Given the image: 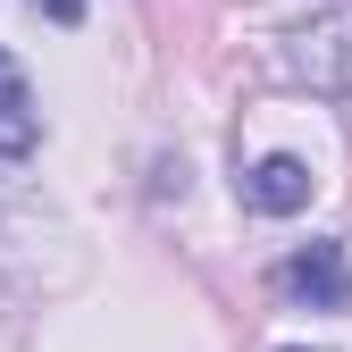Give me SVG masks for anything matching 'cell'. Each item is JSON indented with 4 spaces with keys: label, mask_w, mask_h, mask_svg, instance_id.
Wrapping results in <instances>:
<instances>
[{
    "label": "cell",
    "mask_w": 352,
    "mask_h": 352,
    "mask_svg": "<svg viewBox=\"0 0 352 352\" xmlns=\"http://www.w3.org/2000/svg\"><path fill=\"white\" fill-rule=\"evenodd\" d=\"M311 193H319V176H311V160H294V151H269V160L243 168V201H252L260 218H294V210H311Z\"/></svg>",
    "instance_id": "obj_1"
},
{
    "label": "cell",
    "mask_w": 352,
    "mask_h": 352,
    "mask_svg": "<svg viewBox=\"0 0 352 352\" xmlns=\"http://www.w3.org/2000/svg\"><path fill=\"white\" fill-rule=\"evenodd\" d=\"M277 277H285L294 302H311V311H344V302H352V260H344V243H302Z\"/></svg>",
    "instance_id": "obj_2"
},
{
    "label": "cell",
    "mask_w": 352,
    "mask_h": 352,
    "mask_svg": "<svg viewBox=\"0 0 352 352\" xmlns=\"http://www.w3.org/2000/svg\"><path fill=\"white\" fill-rule=\"evenodd\" d=\"M42 143V109H34V84H25V67L0 51V160H25Z\"/></svg>",
    "instance_id": "obj_3"
},
{
    "label": "cell",
    "mask_w": 352,
    "mask_h": 352,
    "mask_svg": "<svg viewBox=\"0 0 352 352\" xmlns=\"http://www.w3.org/2000/svg\"><path fill=\"white\" fill-rule=\"evenodd\" d=\"M34 9L51 17V25H84V0H34Z\"/></svg>",
    "instance_id": "obj_4"
}]
</instances>
